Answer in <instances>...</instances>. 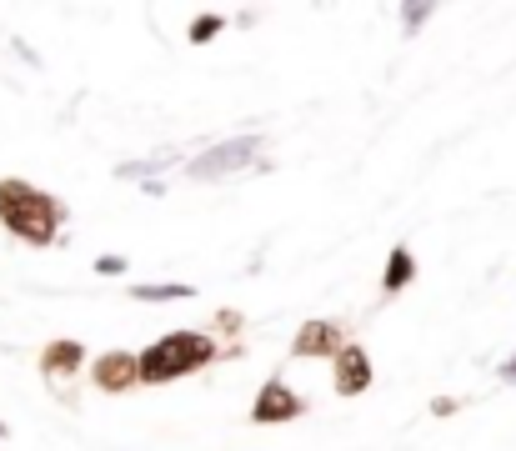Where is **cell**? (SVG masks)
<instances>
[{"label": "cell", "instance_id": "8", "mask_svg": "<svg viewBox=\"0 0 516 451\" xmlns=\"http://www.w3.org/2000/svg\"><path fill=\"white\" fill-rule=\"evenodd\" d=\"M81 371H86V346H81V341L56 336V341H46V346H41V376H46L51 386L71 391V381H76Z\"/></svg>", "mask_w": 516, "mask_h": 451}, {"label": "cell", "instance_id": "6", "mask_svg": "<svg viewBox=\"0 0 516 451\" xmlns=\"http://www.w3.org/2000/svg\"><path fill=\"white\" fill-rule=\"evenodd\" d=\"M346 346V326L341 321H326V316H311L301 321V331L291 336V361H321V356H341Z\"/></svg>", "mask_w": 516, "mask_h": 451}, {"label": "cell", "instance_id": "13", "mask_svg": "<svg viewBox=\"0 0 516 451\" xmlns=\"http://www.w3.org/2000/svg\"><path fill=\"white\" fill-rule=\"evenodd\" d=\"M96 276H126V256H96Z\"/></svg>", "mask_w": 516, "mask_h": 451}, {"label": "cell", "instance_id": "3", "mask_svg": "<svg viewBox=\"0 0 516 451\" xmlns=\"http://www.w3.org/2000/svg\"><path fill=\"white\" fill-rule=\"evenodd\" d=\"M261 136H231V141H216L211 151H201V156H191L186 161V176L191 181H221V176H236V171H246L256 156H261Z\"/></svg>", "mask_w": 516, "mask_h": 451}, {"label": "cell", "instance_id": "1", "mask_svg": "<svg viewBox=\"0 0 516 451\" xmlns=\"http://www.w3.org/2000/svg\"><path fill=\"white\" fill-rule=\"evenodd\" d=\"M66 216L71 211H66L61 196H51V191H41V186H31L21 176L0 181V226H6L11 236H21L26 246H36V251L56 246Z\"/></svg>", "mask_w": 516, "mask_h": 451}, {"label": "cell", "instance_id": "5", "mask_svg": "<svg viewBox=\"0 0 516 451\" xmlns=\"http://www.w3.org/2000/svg\"><path fill=\"white\" fill-rule=\"evenodd\" d=\"M91 386L106 391V396L136 391V386H141V351H121V346L101 351V356L91 361Z\"/></svg>", "mask_w": 516, "mask_h": 451}, {"label": "cell", "instance_id": "16", "mask_svg": "<svg viewBox=\"0 0 516 451\" xmlns=\"http://www.w3.org/2000/svg\"><path fill=\"white\" fill-rule=\"evenodd\" d=\"M496 376H501L506 386H516V351H511V356H506L501 366H496Z\"/></svg>", "mask_w": 516, "mask_h": 451}, {"label": "cell", "instance_id": "7", "mask_svg": "<svg viewBox=\"0 0 516 451\" xmlns=\"http://www.w3.org/2000/svg\"><path fill=\"white\" fill-rule=\"evenodd\" d=\"M371 381H376L371 351H366V346H356V341H346V346H341V356L331 361V386H336V396H366V391H371Z\"/></svg>", "mask_w": 516, "mask_h": 451}, {"label": "cell", "instance_id": "15", "mask_svg": "<svg viewBox=\"0 0 516 451\" xmlns=\"http://www.w3.org/2000/svg\"><path fill=\"white\" fill-rule=\"evenodd\" d=\"M461 411V396H436L431 401V416H456Z\"/></svg>", "mask_w": 516, "mask_h": 451}, {"label": "cell", "instance_id": "10", "mask_svg": "<svg viewBox=\"0 0 516 451\" xmlns=\"http://www.w3.org/2000/svg\"><path fill=\"white\" fill-rule=\"evenodd\" d=\"M191 296H196V286H186V281H156V286L136 281L131 286V301H191Z\"/></svg>", "mask_w": 516, "mask_h": 451}, {"label": "cell", "instance_id": "4", "mask_svg": "<svg viewBox=\"0 0 516 451\" xmlns=\"http://www.w3.org/2000/svg\"><path fill=\"white\" fill-rule=\"evenodd\" d=\"M301 416H306V396L286 376H266L256 401H251V421L256 426H286V421H301Z\"/></svg>", "mask_w": 516, "mask_h": 451}, {"label": "cell", "instance_id": "12", "mask_svg": "<svg viewBox=\"0 0 516 451\" xmlns=\"http://www.w3.org/2000/svg\"><path fill=\"white\" fill-rule=\"evenodd\" d=\"M436 16V6H431V0H411V6H401L396 11V21H401V36H416L426 21Z\"/></svg>", "mask_w": 516, "mask_h": 451}, {"label": "cell", "instance_id": "9", "mask_svg": "<svg viewBox=\"0 0 516 451\" xmlns=\"http://www.w3.org/2000/svg\"><path fill=\"white\" fill-rule=\"evenodd\" d=\"M416 281V256L411 246H391L386 251V271H381V296H401Z\"/></svg>", "mask_w": 516, "mask_h": 451}, {"label": "cell", "instance_id": "14", "mask_svg": "<svg viewBox=\"0 0 516 451\" xmlns=\"http://www.w3.org/2000/svg\"><path fill=\"white\" fill-rule=\"evenodd\" d=\"M216 331L236 336V331H241V311H231V306H226V311H216Z\"/></svg>", "mask_w": 516, "mask_h": 451}, {"label": "cell", "instance_id": "18", "mask_svg": "<svg viewBox=\"0 0 516 451\" xmlns=\"http://www.w3.org/2000/svg\"><path fill=\"white\" fill-rule=\"evenodd\" d=\"M6 436H11V431H6V421H0V441H6Z\"/></svg>", "mask_w": 516, "mask_h": 451}, {"label": "cell", "instance_id": "11", "mask_svg": "<svg viewBox=\"0 0 516 451\" xmlns=\"http://www.w3.org/2000/svg\"><path fill=\"white\" fill-rule=\"evenodd\" d=\"M221 31H226V16H221V11H206V16H196V21H191L186 41H191V46H211Z\"/></svg>", "mask_w": 516, "mask_h": 451}, {"label": "cell", "instance_id": "17", "mask_svg": "<svg viewBox=\"0 0 516 451\" xmlns=\"http://www.w3.org/2000/svg\"><path fill=\"white\" fill-rule=\"evenodd\" d=\"M141 191H146V196H156V201H161V196H166V181H156V176H151V181H141Z\"/></svg>", "mask_w": 516, "mask_h": 451}, {"label": "cell", "instance_id": "2", "mask_svg": "<svg viewBox=\"0 0 516 451\" xmlns=\"http://www.w3.org/2000/svg\"><path fill=\"white\" fill-rule=\"evenodd\" d=\"M221 356H241V346H221L211 331H166L141 351V386H171L181 376L206 371Z\"/></svg>", "mask_w": 516, "mask_h": 451}]
</instances>
